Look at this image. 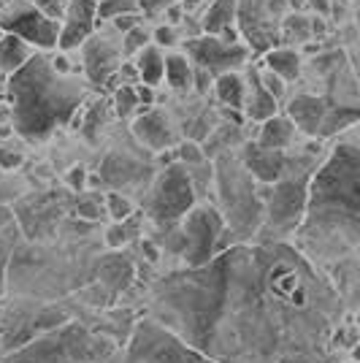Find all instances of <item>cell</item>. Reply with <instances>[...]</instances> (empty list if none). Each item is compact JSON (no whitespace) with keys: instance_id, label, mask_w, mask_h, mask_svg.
<instances>
[{"instance_id":"2e32d148","label":"cell","mask_w":360,"mask_h":363,"mask_svg":"<svg viewBox=\"0 0 360 363\" xmlns=\"http://www.w3.org/2000/svg\"><path fill=\"white\" fill-rule=\"evenodd\" d=\"M328 106L322 98L317 95H298L296 101H290L287 106V120L293 122V128L303 130L306 136H317L322 130V122H325Z\"/></svg>"},{"instance_id":"d4e9b609","label":"cell","mask_w":360,"mask_h":363,"mask_svg":"<svg viewBox=\"0 0 360 363\" xmlns=\"http://www.w3.org/2000/svg\"><path fill=\"white\" fill-rule=\"evenodd\" d=\"M135 74H138V82L144 87H154L163 79V52H160V46H144L141 49L138 62H135Z\"/></svg>"},{"instance_id":"74e56055","label":"cell","mask_w":360,"mask_h":363,"mask_svg":"<svg viewBox=\"0 0 360 363\" xmlns=\"http://www.w3.org/2000/svg\"><path fill=\"white\" fill-rule=\"evenodd\" d=\"M154 41H157V44L160 46H174L176 44V35H174V30H171V28H160V30L154 33ZM154 44V46H157Z\"/></svg>"},{"instance_id":"f35d334b","label":"cell","mask_w":360,"mask_h":363,"mask_svg":"<svg viewBox=\"0 0 360 363\" xmlns=\"http://www.w3.org/2000/svg\"><path fill=\"white\" fill-rule=\"evenodd\" d=\"M84 179H87L84 168H74V171L68 174V184H71L74 190H81V187H84Z\"/></svg>"},{"instance_id":"f546056e","label":"cell","mask_w":360,"mask_h":363,"mask_svg":"<svg viewBox=\"0 0 360 363\" xmlns=\"http://www.w3.org/2000/svg\"><path fill=\"white\" fill-rule=\"evenodd\" d=\"M106 209H108L114 223H125V220H130L135 212L133 201L128 196H122V193H108V196H106Z\"/></svg>"},{"instance_id":"d6986e66","label":"cell","mask_w":360,"mask_h":363,"mask_svg":"<svg viewBox=\"0 0 360 363\" xmlns=\"http://www.w3.org/2000/svg\"><path fill=\"white\" fill-rule=\"evenodd\" d=\"M293 138H296V128H293V122L287 120V117L274 114L271 120L263 122V128H260V138H257V147L271 150V152H285L287 147L293 144Z\"/></svg>"},{"instance_id":"5b68a950","label":"cell","mask_w":360,"mask_h":363,"mask_svg":"<svg viewBox=\"0 0 360 363\" xmlns=\"http://www.w3.org/2000/svg\"><path fill=\"white\" fill-rule=\"evenodd\" d=\"M217 177V193H220V203L223 209H217L223 223H225V233H223V244L220 252L225 250V242L230 236V244H252L260 230V220H263V203H260V187L255 179L244 171L241 160L223 155L214 168Z\"/></svg>"},{"instance_id":"ffe728a7","label":"cell","mask_w":360,"mask_h":363,"mask_svg":"<svg viewBox=\"0 0 360 363\" xmlns=\"http://www.w3.org/2000/svg\"><path fill=\"white\" fill-rule=\"evenodd\" d=\"M236 16H239V0H214L203 16V30L206 35H223L233 30Z\"/></svg>"},{"instance_id":"44dd1931","label":"cell","mask_w":360,"mask_h":363,"mask_svg":"<svg viewBox=\"0 0 360 363\" xmlns=\"http://www.w3.org/2000/svg\"><path fill=\"white\" fill-rule=\"evenodd\" d=\"M214 90H217L220 104H223L227 111H241V108H244L247 87H244V79H241L236 71H233V74L217 76V79H214Z\"/></svg>"},{"instance_id":"7bdbcfd3","label":"cell","mask_w":360,"mask_h":363,"mask_svg":"<svg viewBox=\"0 0 360 363\" xmlns=\"http://www.w3.org/2000/svg\"><path fill=\"white\" fill-rule=\"evenodd\" d=\"M344 363H358V361H355V358H347V361Z\"/></svg>"},{"instance_id":"30bf717a","label":"cell","mask_w":360,"mask_h":363,"mask_svg":"<svg viewBox=\"0 0 360 363\" xmlns=\"http://www.w3.org/2000/svg\"><path fill=\"white\" fill-rule=\"evenodd\" d=\"M65 320H71V315L60 306H52V303H14L9 312H0V350H3V355L25 347L35 336L57 328Z\"/></svg>"},{"instance_id":"9a60e30c","label":"cell","mask_w":360,"mask_h":363,"mask_svg":"<svg viewBox=\"0 0 360 363\" xmlns=\"http://www.w3.org/2000/svg\"><path fill=\"white\" fill-rule=\"evenodd\" d=\"M95 282L101 285V290H106L108 298L120 296L122 290H128V285L133 282V263L130 257L125 255H106L98 260L95 269Z\"/></svg>"},{"instance_id":"836d02e7","label":"cell","mask_w":360,"mask_h":363,"mask_svg":"<svg viewBox=\"0 0 360 363\" xmlns=\"http://www.w3.org/2000/svg\"><path fill=\"white\" fill-rule=\"evenodd\" d=\"M150 41V35L144 33V28H133V30L125 33V38H122V49H125V55H133L138 49H144Z\"/></svg>"},{"instance_id":"83f0119b","label":"cell","mask_w":360,"mask_h":363,"mask_svg":"<svg viewBox=\"0 0 360 363\" xmlns=\"http://www.w3.org/2000/svg\"><path fill=\"white\" fill-rule=\"evenodd\" d=\"M347 355H342L339 350H306V352H293L279 358V363H344Z\"/></svg>"},{"instance_id":"cb8c5ba5","label":"cell","mask_w":360,"mask_h":363,"mask_svg":"<svg viewBox=\"0 0 360 363\" xmlns=\"http://www.w3.org/2000/svg\"><path fill=\"white\" fill-rule=\"evenodd\" d=\"M249 101H244V106H247V114L257 122H266L271 120L274 114H276V101L271 98L269 92L263 90V84H260V79H257V71L249 76Z\"/></svg>"},{"instance_id":"6da1fadb","label":"cell","mask_w":360,"mask_h":363,"mask_svg":"<svg viewBox=\"0 0 360 363\" xmlns=\"http://www.w3.org/2000/svg\"><path fill=\"white\" fill-rule=\"evenodd\" d=\"M347 315L328 274L290 242L233 244L201 269L165 274L147 301V318L214 363L328 350Z\"/></svg>"},{"instance_id":"ac0fdd59","label":"cell","mask_w":360,"mask_h":363,"mask_svg":"<svg viewBox=\"0 0 360 363\" xmlns=\"http://www.w3.org/2000/svg\"><path fill=\"white\" fill-rule=\"evenodd\" d=\"M84 71L92 84H106L120 71V55L108 41H92L84 49Z\"/></svg>"},{"instance_id":"5bb4252c","label":"cell","mask_w":360,"mask_h":363,"mask_svg":"<svg viewBox=\"0 0 360 363\" xmlns=\"http://www.w3.org/2000/svg\"><path fill=\"white\" fill-rule=\"evenodd\" d=\"M241 166H244V171H247L252 179L260 182L263 187H269V184H274V182H279L287 171H290L285 152L263 150V147H257V144H247V147H244Z\"/></svg>"},{"instance_id":"7402d4cb","label":"cell","mask_w":360,"mask_h":363,"mask_svg":"<svg viewBox=\"0 0 360 363\" xmlns=\"http://www.w3.org/2000/svg\"><path fill=\"white\" fill-rule=\"evenodd\" d=\"M30 57L33 55L28 52V44H25V41H19L16 35H9V33L0 35V71H3V74L19 71Z\"/></svg>"},{"instance_id":"b9f144b4","label":"cell","mask_w":360,"mask_h":363,"mask_svg":"<svg viewBox=\"0 0 360 363\" xmlns=\"http://www.w3.org/2000/svg\"><path fill=\"white\" fill-rule=\"evenodd\" d=\"M163 3L165 0H141V6H144V9H150L152 14H154V11H160V9H163Z\"/></svg>"},{"instance_id":"7c38bea8","label":"cell","mask_w":360,"mask_h":363,"mask_svg":"<svg viewBox=\"0 0 360 363\" xmlns=\"http://www.w3.org/2000/svg\"><path fill=\"white\" fill-rule=\"evenodd\" d=\"M0 28H3V33H9V35H16L19 41L41 46V49H55L57 38H60L57 19H49L46 14H41V9H25L19 14L3 19Z\"/></svg>"},{"instance_id":"e0dca14e","label":"cell","mask_w":360,"mask_h":363,"mask_svg":"<svg viewBox=\"0 0 360 363\" xmlns=\"http://www.w3.org/2000/svg\"><path fill=\"white\" fill-rule=\"evenodd\" d=\"M133 133L141 144H147V147L154 152L168 150V147H174V141H176L174 128H171V122L165 120L163 111H144V114L133 122Z\"/></svg>"},{"instance_id":"f1b7e54d","label":"cell","mask_w":360,"mask_h":363,"mask_svg":"<svg viewBox=\"0 0 360 363\" xmlns=\"http://www.w3.org/2000/svg\"><path fill=\"white\" fill-rule=\"evenodd\" d=\"M138 14V3L135 0H101L95 6V16L98 19H117V16Z\"/></svg>"},{"instance_id":"9c48e42d","label":"cell","mask_w":360,"mask_h":363,"mask_svg":"<svg viewBox=\"0 0 360 363\" xmlns=\"http://www.w3.org/2000/svg\"><path fill=\"white\" fill-rule=\"evenodd\" d=\"M196 184L181 163H171L154 179L147 198V214L154 225L174 228L196 206Z\"/></svg>"},{"instance_id":"484cf974","label":"cell","mask_w":360,"mask_h":363,"mask_svg":"<svg viewBox=\"0 0 360 363\" xmlns=\"http://www.w3.org/2000/svg\"><path fill=\"white\" fill-rule=\"evenodd\" d=\"M163 76L174 90H184L193 82V65L184 55H168L163 60Z\"/></svg>"},{"instance_id":"d6a6232c","label":"cell","mask_w":360,"mask_h":363,"mask_svg":"<svg viewBox=\"0 0 360 363\" xmlns=\"http://www.w3.org/2000/svg\"><path fill=\"white\" fill-rule=\"evenodd\" d=\"M309 19L306 16H287L285 19V38H296V44H303L312 30H309Z\"/></svg>"},{"instance_id":"60d3db41","label":"cell","mask_w":360,"mask_h":363,"mask_svg":"<svg viewBox=\"0 0 360 363\" xmlns=\"http://www.w3.org/2000/svg\"><path fill=\"white\" fill-rule=\"evenodd\" d=\"M309 6H312L315 11H320V14H328L330 11V0H309Z\"/></svg>"},{"instance_id":"3957f363","label":"cell","mask_w":360,"mask_h":363,"mask_svg":"<svg viewBox=\"0 0 360 363\" xmlns=\"http://www.w3.org/2000/svg\"><path fill=\"white\" fill-rule=\"evenodd\" d=\"M9 104L16 133L28 141H44L74 117L81 104V84L35 55L9 79Z\"/></svg>"},{"instance_id":"ab89813d","label":"cell","mask_w":360,"mask_h":363,"mask_svg":"<svg viewBox=\"0 0 360 363\" xmlns=\"http://www.w3.org/2000/svg\"><path fill=\"white\" fill-rule=\"evenodd\" d=\"M193 79H196V82H198V90H201V92H206V90H209L211 76L206 74V71H201V68H196V71H193Z\"/></svg>"},{"instance_id":"ba28073f","label":"cell","mask_w":360,"mask_h":363,"mask_svg":"<svg viewBox=\"0 0 360 363\" xmlns=\"http://www.w3.org/2000/svg\"><path fill=\"white\" fill-rule=\"evenodd\" d=\"M225 223L214 206H193L174 228H168L165 250L181 257L184 269H201L220 255Z\"/></svg>"},{"instance_id":"4316f807","label":"cell","mask_w":360,"mask_h":363,"mask_svg":"<svg viewBox=\"0 0 360 363\" xmlns=\"http://www.w3.org/2000/svg\"><path fill=\"white\" fill-rule=\"evenodd\" d=\"M16 230H19V228H16L14 220H11L9 225L0 228V296L6 293V282H9V266H11V257H14V250H16V239H19Z\"/></svg>"},{"instance_id":"4dcf8cb0","label":"cell","mask_w":360,"mask_h":363,"mask_svg":"<svg viewBox=\"0 0 360 363\" xmlns=\"http://www.w3.org/2000/svg\"><path fill=\"white\" fill-rule=\"evenodd\" d=\"M130 220H133V217H130ZM130 220H125V223H114V225L106 230V244H108L111 250H120L122 244H128L135 236V230L130 228Z\"/></svg>"},{"instance_id":"277c9868","label":"cell","mask_w":360,"mask_h":363,"mask_svg":"<svg viewBox=\"0 0 360 363\" xmlns=\"http://www.w3.org/2000/svg\"><path fill=\"white\" fill-rule=\"evenodd\" d=\"M117 345L95 333L87 323L65 320L62 325L35 336L25 347L3 355V363H108Z\"/></svg>"},{"instance_id":"ee69618b","label":"cell","mask_w":360,"mask_h":363,"mask_svg":"<svg viewBox=\"0 0 360 363\" xmlns=\"http://www.w3.org/2000/svg\"><path fill=\"white\" fill-rule=\"evenodd\" d=\"M0 35H3V30H0Z\"/></svg>"},{"instance_id":"52a82bcc","label":"cell","mask_w":360,"mask_h":363,"mask_svg":"<svg viewBox=\"0 0 360 363\" xmlns=\"http://www.w3.org/2000/svg\"><path fill=\"white\" fill-rule=\"evenodd\" d=\"M108 363H214L198 350L184 345L176 333L160 323L141 318L133 323L128 339L117 347V355Z\"/></svg>"},{"instance_id":"8992f818","label":"cell","mask_w":360,"mask_h":363,"mask_svg":"<svg viewBox=\"0 0 360 363\" xmlns=\"http://www.w3.org/2000/svg\"><path fill=\"white\" fill-rule=\"evenodd\" d=\"M312 174H293L287 171L279 182L269 187H260V203H263V220L255 236V244H276L290 242L298 230L306 209V187Z\"/></svg>"},{"instance_id":"8d00e7d4","label":"cell","mask_w":360,"mask_h":363,"mask_svg":"<svg viewBox=\"0 0 360 363\" xmlns=\"http://www.w3.org/2000/svg\"><path fill=\"white\" fill-rule=\"evenodd\" d=\"M114 25H117V30H122V33L133 30V28H138V14L117 16V19H114Z\"/></svg>"},{"instance_id":"1f68e13d","label":"cell","mask_w":360,"mask_h":363,"mask_svg":"<svg viewBox=\"0 0 360 363\" xmlns=\"http://www.w3.org/2000/svg\"><path fill=\"white\" fill-rule=\"evenodd\" d=\"M114 106H117V114H120V117H130V114H133V108L138 106L133 84H122L120 90L114 92Z\"/></svg>"},{"instance_id":"7a4b0ae2","label":"cell","mask_w":360,"mask_h":363,"mask_svg":"<svg viewBox=\"0 0 360 363\" xmlns=\"http://www.w3.org/2000/svg\"><path fill=\"white\" fill-rule=\"evenodd\" d=\"M290 244L322 272L355 257L360 244V150L355 136L339 141L309 177L303 220Z\"/></svg>"},{"instance_id":"d590c367","label":"cell","mask_w":360,"mask_h":363,"mask_svg":"<svg viewBox=\"0 0 360 363\" xmlns=\"http://www.w3.org/2000/svg\"><path fill=\"white\" fill-rule=\"evenodd\" d=\"M76 212H79V217H87V220L101 217V209L95 206V201H84V203H79V206H76Z\"/></svg>"},{"instance_id":"8fae6325","label":"cell","mask_w":360,"mask_h":363,"mask_svg":"<svg viewBox=\"0 0 360 363\" xmlns=\"http://www.w3.org/2000/svg\"><path fill=\"white\" fill-rule=\"evenodd\" d=\"M187 60L196 62V68L206 71V74L214 79V76L223 74H233L236 68L244 65L247 60V49L241 44H225L220 41L217 35H201V38H190L187 44Z\"/></svg>"},{"instance_id":"603a6c76","label":"cell","mask_w":360,"mask_h":363,"mask_svg":"<svg viewBox=\"0 0 360 363\" xmlns=\"http://www.w3.org/2000/svg\"><path fill=\"white\" fill-rule=\"evenodd\" d=\"M266 71L279 76L282 82H293L300 74V57L296 49H269L266 55Z\"/></svg>"},{"instance_id":"4fadbf2b","label":"cell","mask_w":360,"mask_h":363,"mask_svg":"<svg viewBox=\"0 0 360 363\" xmlns=\"http://www.w3.org/2000/svg\"><path fill=\"white\" fill-rule=\"evenodd\" d=\"M95 0H68L65 6V22L60 28V38H57V46L60 49H76L81 46L87 38L92 35V28H95Z\"/></svg>"},{"instance_id":"e575fe53","label":"cell","mask_w":360,"mask_h":363,"mask_svg":"<svg viewBox=\"0 0 360 363\" xmlns=\"http://www.w3.org/2000/svg\"><path fill=\"white\" fill-rule=\"evenodd\" d=\"M257 79H260V84H263V90L269 92L274 101H279L282 95H285V82L279 79V76H274L271 71H263V74H257Z\"/></svg>"}]
</instances>
